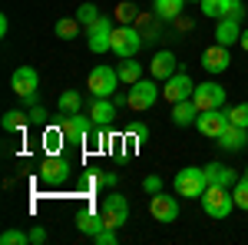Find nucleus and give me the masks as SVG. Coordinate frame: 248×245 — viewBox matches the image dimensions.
Here are the masks:
<instances>
[{
	"mask_svg": "<svg viewBox=\"0 0 248 245\" xmlns=\"http://www.w3.org/2000/svg\"><path fill=\"white\" fill-rule=\"evenodd\" d=\"M245 179H248V166H245Z\"/></svg>",
	"mask_w": 248,
	"mask_h": 245,
	"instance_id": "c03bdc74",
	"label": "nucleus"
},
{
	"mask_svg": "<svg viewBox=\"0 0 248 245\" xmlns=\"http://www.w3.org/2000/svg\"><path fill=\"white\" fill-rule=\"evenodd\" d=\"M63 132H66V143H73V146H83V143H90V132H93V119H86V116H63Z\"/></svg>",
	"mask_w": 248,
	"mask_h": 245,
	"instance_id": "9b49d317",
	"label": "nucleus"
},
{
	"mask_svg": "<svg viewBox=\"0 0 248 245\" xmlns=\"http://www.w3.org/2000/svg\"><path fill=\"white\" fill-rule=\"evenodd\" d=\"M218 146H222L225 152H242L248 146V130H245V126L229 123V126L222 130V136H218Z\"/></svg>",
	"mask_w": 248,
	"mask_h": 245,
	"instance_id": "f3484780",
	"label": "nucleus"
},
{
	"mask_svg": "<svg viewBox=\"0 0 248 245\" xmlns=\"http://www.w3.org/2000/svg\"><path fill=\"white\" fill-rule=\"evenodd\" d=\"M99 17H103V14H99V7H96V3H79L77 20L83 23V27H90V23H96Z\"/></svg>",
	"mask_w": 248,
	"mask_h": 245,
	"instance_id": "7c9ffc66",
	"label": "nucleus"
},
{
	"mask_svg": "<svg viewBox=\"0 0 248 245\" xmlns=\"http://www.w3.org/2000/svg\"><path fill=\"white\" fill-rule=\"evenodd\" d=\"M70 172H73V163H70L63 152H60V156H46L37 166L40 182H46V186H63V182L70 179Z\"/></svg>",
	"mask_w": 248,
	"mask_h": 245,
	"instance_id": "39448f33",
	"label": "nucleus"
},
{
	"mask_svg": "<svg viewBox=\"0 0 248 245\" xmlns=\"http://www.w3.org/2000/svg\"><path fill=\"white\" fill-rule=\"evenodd\" d=\"M86 90L93 96H113L116 90H119V73H116L113 66H96V70H90V76H86Z\"/></svg>",
	"mask_w": 248,
	"mask_h": 245,
	"instance_id": "423d86ee",
	"label": "nucleus"
},
{
	"mask_svg": "<svg viewBox=\"0 0 248 245\" xmlns=\"http://www.w3.org/2000/svg\"><path fill=\"white\" fill-rule=\"evenodd\" d=\"M99 179H103V186H109V189H113L116 182H119V176H116V172H103Z\"/></svg>",
	"mask_w": 248,
	"mask_h": 245,
	"instance_id": "a19ab883",
	"label": "nucleus"
},
{
	"mask_svg": "<svg viewBox=\"0 0 248 245\" xmlns=\"http://www.w3.org/2000/svg\"><path fill=\"white\" fill-rule=\"evenodd\" d=\"M79 27H83V23H79L77 17H63V20H57V27H53V33H57L60 40H73L79 33Z\"/></svg>",
	"mask_w": 248,
	"mask_h": 245,
	"instance_id": "c85d7f7f",
	"label": "nucleus"
},
{
	"mask_svg": "<svg viewBox=\"0 0 248 245\" xmlns=\"http://www.w3.org/2000/svg\"><path fill=\"white\" fill-rule=\"evenodd\" d=\"M232 196H235V209H245V212H248V179H245V176L232 186Z\"/></svg>",
	"mask_w": 248,
	"mask_h": 245,
	"instance_id": "473e14b6",
	"label": "nucleus"
},
{
	"mask_svg": "<svg viewBox=\"0 0 248 245\" xmlns=\"http://www.w3.org/2000/svg\"><path fill=\"white\" fill-rule=\"evenodd\" d=\"M242 40V20H232V17H222L215 23V43H222V47H232V43H238Z\"/></svg>",
	"mask_w": 248,
	"mask_h": 245,
	"instance_id": "6ab92c4d",
	"label": "nucleus"
},
{
	"mask_svg": "<svg viewBox=\"0 0 248 245\" xmlns=\"http://www.w3.org/2000/svg\"><path fill=\"white\" fill-rule=\"evenodd\" d=\"M116 99H109V96H96L93 99V106H90V119H93L96 126H109L116 119Z\"/></svg>",
	"mask_w": 248,
	"mask_h": 245,
	"instance_id": "a211bd4d",
	"label": "nucleus"
},
{
	"mask_svg": "<svg viewBox=\"0 0 248 245\" xmlns=\"http://www.w3.org/2000/svg\"><path fill=\"white\" fill-rule=\"evenodd\" d=\"M175 70H179V60H175L172 50H159V53H153V60H149V76H153V80H169Z\"/></svg>",
	"mask_w": 248,
	"mask_h": 245,
	"instance_id": "dca6fc26",
	"label": "nucleus"
},
{
	"mask_svg": "<svg viewBox=\"0 0 248 245\" xmlns=\"http://www.w3.org/2000/svg\"><path fill=\"white\" fill-rule=\"evenodd\" d=\"M225 126H229V113L225 110H202L199 119H195V130L202 136H209V139H218Z\"/></svg>",
	"mask_w": 248,
	"mask_h": 245,
	"instance_id": "f8f14e48",
	"label": "nucleus"
},
{
	"mask_svg": "<svg viewBox=\"0 0 248 245\" xmlns=\"http://www.w3.org/2000/svg\"><path fill=\"white\" fill-rule=\"evenodd\" d=\"M199 7H202V14H205V17H212V20H222V17H229L232 0H202Z\"/></svg>",
	"mask_w": 248,
	"mask_h": 245,
	"instance_id": "cd10ccee",
	"label": "nucleus"
},
{
	"mask_svg": "<svg viewBox=\"0 0 248 245\" xmlns=\"http://www.w3.org/2000/svg\"><path fill=\"white\" fill-rule=\"evenodd\" d=\"M27 123H30V116L20 113V110H7V113H3V119H0V126H3L7 132H23V126H27Z\"/></svg>",
	"mask_w": 248,
	"mask_h": 245,
	"instance_id": "bb28decb",
	"label": "nucleus"
},
{
	"mask_svg": "<svg viewBox=\"0 0 248 245\" xmlns=\"http://www.w3.org/2000/svg\"><path fill=\"white\" fill-rule=\"evenodd\" d=\"M116 73H119V83L133 86V83H139V80H142V63H136L133 57H129V60H119Z\"/></svg>",
	"mask_w": 248,
	"mask_h": 245,
	"instance_id": "393cba45",
	"label": "nucleus"
},
{
	"mask_svg": "<svg viewBox=\"0 0 248 245\" xmlns=\"http://www.w3.org/2000/svg\"><path fill=\"white\" fill-rule=\"evenodd\" d=\"M142 43H146V40H142V30H139V27L119 23V27L113 30V47H109V50H113L119 60H129V57H136V53L142 50Z\"/></svg>",
	"mask_w": 248,
	"mask_h": 245,
	"instance_id": "f03ea898",
	"label": "nucleus"
},
{
	"mask_svg": "<svg viewBox=\"0 0 248 245\" xmlns=\"http://www.w3.org/2000/svg\"><path fill=\"white\" fill-rule=\"evenodd\" d=\"M229 17H232V20H242V17H245V3H242V0H232Z\"/></svg>",
	"mask_w": 248,
	"mask_h": 245,
	"instance_id": "ea45409f",
	"label": "nucleus"
},
{
	"mask_svg": "<svg viewBox=\"0 0 248 245\" xmlns=\"http://www.w3.org/2000/svg\"><path fill=\"white\" fill-rule=\"evenodd\" d=\"M192 99H195L199 113H202V110H222V106H225V86H222V83H215V80L195 83Z\"/></svg>",
	"mask_w": 248,
	"mask_h": 245,
	"instance_id": "0eeeda50",
	"label": "nucleus"
},
{
	"mask_svg": "<svg viewBox=\"0 0 248 245\" xmlns=\"http://www.w3.org/2000/svg\"><path fill=\"white\" fill-rule=\"evenodd\" d=\"M225 113H229V123L245 126V130H248V103H235V106H229Z\"/></svg>",
	"mask_w": 248,
	"mask_h": 245,
	"instance_id": "2f4dec72",
	"label": "nucleus"
},
{
	"mask_svg": "<svg viewBox=\"0 0 248 245\" xmlns=\"http://www.w3.org/2000/svg\"><path fill=\"white\" fill-rule=\"evenodd\" d=\"M30 242V232H20V229H7L0 235V245H27Z\"/></svg>",
	"mask_w": 248,
	"mask_h": 245,
	"instance_id": "72a5a7b5",
	"label": "nucleus"
},
{
	"mask_svg": "<svg viewBox=\"0 0 248 245\" xmlns=\"http://www.w3.org/2000/svg\"><path fill=\"white\" fill-rule=\"evenodd\" d=\"M232 206H235V196H232V189H225V186H209L202 192V209H205V215L215 219V222L229 219Z\"/></svg>",
	"mask_w": 248,
	"mask_h": 245,
	"instance_id": "f257e3e1",
	"label": "nucleus"
},
{
	"mask_svg": "<svg viewBox=\"0 0 248 245\" xmlns=\"http://www.w3.org/2000/svg\"><path fill=\"white\" fill-rule=\"evenodd\" d=\"M43 242H46V229L33 226V229H30V245H43Z\"/></svg>",
	"mask_w": 248,
	"mask_h": 245,
	"instance_id": "58836bf2",
	"label": "nucleus"
},
{
	"mask_svg": "<svg viewBox=\"0 0 248 245\" xmlns=\"http://www.w3.org/2000/svg\"><path fill=\"white\" fill-rule=\"evenodd\" d=\"M30 123H33V126H46V110H43V106H30Z\"/></svg>",
	"mask_w": 248,
	"mask_h": 245,
	"instance_id": "4c0bfd02",
	"label": "nucleus"
},
{
	"mask_svg": "<svg viewBox=\"0 0 248 245\" xmlns=\"http://www.w3.org/2000/svg\"><path fill=\"white\" fill-rule=\"evenodd\" d=\"M195 93V83H192V76L186 70H175V73L166 80V86H162V99H169V103H179V99H192Z\"/></svg>",
	"mask_w": 248,
	"mask_h": 245,
	"instance_id": "9d476101",
	"label": "nucleus"
},
{
	"mask_svg": "<svg viewBox=\"0 0 248 245\" xmlns=\"http://www.w3.org/2000/svg\"><path fill=\"white\" fill-rule=\"evenodd\" d=\"M195 119H199L195 99H179V103H172V123H175V126H195Z\"/></svg>",
	"mask_w": 248,
	"mask_h": 245,
	"instance_id": "412c9836",
	"label": "nucleus"
},
{
	"mask_svg": "<svg viewBox=\"0 0 248 245\" xmlns=\"http://www.w3.org/2000/svg\"><path fill=\"white\" fill-rule=\"evenodd\" d=\"M149 212H153L155 222H175V219H179V199L155 192L153 199H149Z\"/></svg>",
	"mask_w": 248,
	"mask_h": 245,
	"instance_id": "2eb2a0df",
	"label": "nucleus"
},
{
	"mask_svg": "<svg viewBox=\"0 0 248 245\" xmlns=\"http://www.w3.org/2000/svg\"><path fill=\"white\" fill-rule=\"evenodd\" d=\"M93 242H96V245H116V242H119V235H116L113 226H103V229L93 235Z\"/></svg>",
	"mask_w": 248,
	"mask_h": 245,
	"instance_id": "f704fd0d",
	"label": "nucleus"
},
{
	"mask_svg": "<svg viewBox=\"0 0 248 245\" xmlns=\"http://www.w3.org/2000/svg\"><path fill=\"white\" fill-rule=\"evenodd\" d=\"M99 212H103L106 226H113V229H123L126 222H129V215H133V209H129V199H126V196H119V192L106 196Z\"/></svg>",
	"mask_w": 248,
	"mask_h": 245,
	"instance_id": "1a4fd4ad",
	"label": "nucleus"
},
{
	"mask_svg": "<svg viewBox=\"0 0 248 245\" xmlns=\"http://www.w3.org/2000/svg\"><path fill=\"white\" fill-rule=\"evenodd\" d=\"M103 226H106L103 212H79V215H77V229L83 232V235H90V239H93Z\"/></svg>",
	"mask_w": 248,
	"mask_h": 245,
	"instance_id": "5701e85b",
	"label": "nucleus"
},
{
	"mask_svg": "<svg viewBox=\"0 0 248 245\" xmlns=\"http://www.w3.org/2000/svg\"><path fill=\"white\" fill-rule=\"evenodd\" d=\"M205 179H209V186L232 189L235 182H238V172L229 169V166H222V163H209V166H205Z\"/></svg>",
	"mask_w": 248,
	"mask_h": 245,
	"instance_id": "aec40b11",
	"label": "nucleus"
},
{
	"mask_svg": "<svg viewBox=\"0 0 248 245\" xmlns=\"http://www.w3.org/2000/svg\"><path fill=\"white\" fill-rule=\"evenodd\" d=\"M43 152L46 156H60L63 152V146H66V132H63V126H43Z\"/></svg>",
	"mask_w": 248,
	"mask_h": 245,
	"instance_id": "4be33fe9",
	"label": "nucleus"
},
{
	"mask_svg": "<svg viewBox=\"0 0 248 245\" xmlns=\"http://www.w3.org/2000/svg\"><path fill=\"white\" fill-rule=\"evenodd\" d=\"M113 20L109 17H99L96 23L86 27V47H90V53H106L109 47H113Z\"/></svg>",
	"mask_w": 248,
	"mask_h": 245,
	"instance_id": "6e6552de",
	"label": "nucleus"
},
{
	"mask_svg": "<svg viewBox=\"0 0 248 245\" xmlns=\"http://www.w3.org/2000/svg\"><path fill=\"white\" fill-rule=\"evenodd\" d=\"M142 189H146L149 196L162 192V176H146V179H142Z\"/></svg>",
	"mask_w": 248,
	"mask_h": 245,
	"instance_id": "e433bc0d",
	"label": "nucleus"
},
{
	"mask_svg": "<svg viewBox=\"0 0 248 245\" xmlns=\"http://www.w3.org/2000/svg\"><path fill=\"white\" fill-rule=\"evenodd\" d=\"M79 106H83V96H79L77 90H63V93H60L57 110H60L63 116H77V113H79Z\"/></svg>",
	"mask_w": 248,
	"mask_h": 245,
	"instance_id": "a878e982",
	"label": "nucleus"
},
{
	"mask_svg": "<svg viewBox=\"0 0 248 245\" xmlns=\"http://www.w3.org/2000/svg\"><path fill=\"white\" fill-rule=\"evenodd\" d=\"M159 96H162V90L155 86V80H153V76H149V80L142 76L139 83L126 86V106H129V110H136V113H142V110H153Z\"/></svg>",
	"mask_w": 248,
	"mask_h": 245,
	"instance_id": "7ed1b4c3",
	"label": "nucleus"
},
{
	"mask_svg": "<svg viewBox=\"0 0 248 245\" xmlns=\"http://www.w3.org/2000/svg\"><path fill=\"white\" fill-rule=\"evenodd\" d=\"M136 14H139L136 3H119V7H116V20H119V23H133Z\"/></svg>",
	"mask_w": 248,
	"mask_h": 245,
	"instance_id": "c9c22d12",
	"label": "nucleus"
},
{
	"mask_svg": "<svg viewBox=\"0 0 248 245\" xmlns=\"http://www.w3.org/2000/svg\"><path fill=\"white\" fill-rule=\"evenodd\" d=\"M186 3H189V0H155L153 10H155L159 20H179V14L186 10Z\"/></svg>",
	"mask_w": 248,
	"mask_h": 245,
	"instance_id": "b1692460",
	"label": "nucleus"
},
{
	"mask_svg": "<svg viewBox=\"0 0 248 245\" xmlns=\"http://www.w3.org/2000/svg\"><path fill=\"white\" fill-rule=\"evenodd\" d=\"M189 3H202V0H189Z\"/></svg>",
	"mask_w": 248,
	"mask_h": 245,
	"instance_id": "37998d69",
	"label": "nucleus"
},
{
	"mask_svg": "<svg viewBox=\"0 0 248 245\" xmlns=\"http://www.w3.org/2000/svg\"><path fill=\"white\" fill-rule=\"evenodd\" d=\"M10 90L23 99V96H33L40 90V73L33 66H17L14 76H10Z\"/></svg>",
	"mask_w": 248,
	"mask_h": 245,
	"instance_id": "ddd939ff",
	"label": "nucleus"
},
{
	"mask_svg": "<svg viewBox=\"0 0 248 245\" xmlns=\"http://www.w3.org/2000/svg\"><path fill=\"white\" fill-rule=\"evenodd\" d=\"M205 189H209L205 169H199V166L179 169V176H175V196H182V199H202Z\"/></svg>",
	"mask_w": 248,
	"mask_h": 245,
	"instance_id": "20e7f679",
	"label": "nucleus"
},
{
	"mask_svg": "<svg viewBox=\"0 0 248 245\" xmlns=\"http://www.w3.org/2000/svg\"><path fill=\"white\" fill-rule=\"evenodd\" d=\"M238 47H242V50L248 53V30H242V40H238Z\"/></svg>",
	"mask_w": 248,
	"mask_h": 245,
	"instance_id": "79ce46f5",
	"label": "nucleus"
},
{
	"mask_svg": "<svg viewBox=\"0 0 248 245\" xmlns=\"http://www.w3.org/2000/svg\"><path fill=\"white\" fill-rule=\"evenodd\" d=\"M229 63H232V53H229V47H222V43H212V47L202 50V70L205 73H225Z\"/></svg>",
	"mask_w": 248,
	"mask_h": 245,
	"instance_id": "4468645a",
	"label": "nucleus"
},
{
	"mask_svg": "<svg viewBox=\"0 0 248 245\" xmlns=\"http://www.w3.org/2000/svg\"><path fill=\"white\" fill-rule=\"evenodd\" d=\"M146 139H149V126H146L142 119H136V123H129V126H126V143L139 146V143H146Z\"/></svg>",
	"mask_w": 248,
	"mask_h": 245,
	"instance_id": "c756f323",
	"label": "nucleus"
}]
</instances>
